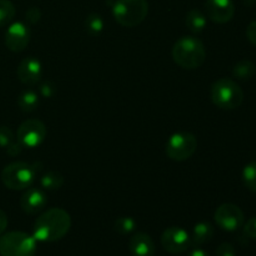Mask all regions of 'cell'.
<instances>
[{"label":"cell","mask_w":256,"mask_h":256,"mask_svg":"<svg viewBox=\"0 0 256 256\" xmlns=\"http://www.w3.org/2000/svg\"><path fill=\"white\" fill-rule=\"evenodd\" d=\"M72 228L69 212L60 208H52L40 215L34 225L35 240L42 242H54L62 239Z\"/></svg>","instance_id":"cell-1"},{"label":"cell","mask_w":256,"mask_h":256,"mask_svg":"<svg viewBox=\"0 0 256 256\" xmlns=\"http://www.w3.org/2000/svg\"><path fill=\"white\" fill-rule=\"evenodd\" d=\"M172 59L180 68L186 70L199 69L206 60V50L198 38L182 36L172 48Z\"/></svg>","instance_id":"cell-2"},{"label":"cell","mask_w":256,"mask_h":256,"mask_svg":"<svg viewBox=\"0 0 256 256\" xmlns=\"http://www.w3.org/2000/svg\"><path fill=\"white\" fill-rule=\"evenodd\" d=\"M149 14L148 0H116L112 15L122 26L135 28L142 24Z\"/></svg>","instance_id":"cell-3"},{"label":"cell","mask_w":256,"mask_h":256,"mask_svg":"<svg viewBox=\"0 0 256 256\" xmlns=\"http://www.w3.org/2000/svg\"><path fill=\"white\" fill-rule=\"evenodd\" d=\"M212 100L218 108L224 110H234L242 106L244 102V92L232 79L222 78L216 80L212 86Z\"/></svg>","instance_id":"cell-4"},{"label":"cell","mask_w":256,"mask_h":256,"mask_svg":"<svg viewBox=\"0 0 256 256\" xmlns=\"http://www.w3.org/2000/svg\"><path fill=\"white\" fill-rule=\"evenodd\" d=\"M36 240L22 232H12L0 236L2 256H35Z\"/></svg>","instance_id":"cell-5"},{"label":"cell","mask_w":256,"mask_h":256,"mask_svg":"<svg viewBox=\"0 0 256 256\" xmlns=\"http://www.w3.org/2000/svg\"><path fill=\"white\" fill-rule=\"evenodd\" d=\"M35 170L32 165L15 162L6 165L2 172V182L10 190H25L32 185Z\"/></svg>","instance_id":"cell-6"},{"label":"cell","mask_w":256,"mask_h":256,"mask_svg":"<svg viewBox=\"0 0 256 256\" xmlns=\"http://www.w3.org/2000/svg\"><path fill=\"white\" fill-rule=\"evenodd\" d=\"M198 140L192 132H176L166 142V155L174 162H185L195 154Z\"/></svg>","instance_id":"cell-7"},{"label":"cell","mask_w":256,"mask_h":256,"mask_svg":"<svg viewBox=\"0 0 256 256\" xmlns=\"http://www.w3.org/2000/svg\"><path fill=\"white\" fill-rule=\"evenodd\" d=\"M48 130L42 122L38 119H29L22 122L18 129V142L24 148H38L44 142Z\"/></svg>","instance_id":"cell-8"},{"label":"cell","mask_w":256,"mask_h":256,"mask_svg":"<svg viewBox=\"0 0 256 256\" xmlns=\"http://www.w3.org/2000/svg\"><path fill=\"white\" fill-rule=\"evenodd\" d=\"M162 245L170 254L179 255L189 249L192 245V238L182 228L172 226L162 232Z\"/></svg>","instance_id":"cell-9"},{"label":"cell","mask_w":256,"mask_h":256,"mask_svg":"<svg viewBox=\"0 0 256 256\" xmlns=\"http://www.w3.org/2000/svg\"><path fill=\"white\" fill-rule=\"evenodd\" d=\"M215 222L225 232H236L244 224V212L238 205L222 204L215 212Z\"/></svg>","instance_id":"cell-10"},{"label":"cell","mask_w":256,"mask_h":256,"mask_svg":"<svg viewBox=\"0 0 256 256\" xmlns=\"http://www.w3.org/2000/svg\"><path fill=\"white\" fill-rule=\"evenodd\" d=\"M30 42V30L24 22H14L5 32V45L12 52H22Z\"/></svg>","instance_id":"cell-11"},{"label":"cell","mask_w":256,"mask_h":256,"mask_svg":"<svg viewBox=\"0 0 256 256\" xmlns=\"http://www.w3.org/2000/svg\"><path fill=\"white\" fill-rule=\"evenodd\" d=\"M205 12L212 22L226 24L234 18L235 5L232 0H206Z\"/></svg>","instance_id":"cell-12"},{"label":"cell","mask_w":256,"mask_h":256,"mask_svg":"<svg viewBox=\"0 0 256 256\" xmlns=\"http://www.w3.org/2000/svg\"><path fill=\"white\" fill-rule=\"evenodd\" d=\"M42 75V62L35 58L29 56L20 62L18 68V78L25 85H35L40 82Z\"/></svg>","instance_id":"cell-13"},{"label":"cell","mask_w":256,"mask_h":256,"mask_svg":"<svg viewBox=\"0 0 256 256\" xmlns=\"http://www.w3.org/2000/svg\"><path fill=\"white\" fill-rule=\"evenodd\" d=\"M48 204V198L45 192L40 189H29L20 199V206L22 212L29 215L42 212Z\"/></svg>","instance_id":"cell-14"},{"label":"cell","mask_w":256,"mask_h":256,"mask_svg":"<svg viewBox=\"0 0 256 256\" xmlns=\"http://www.w3.org/2000/svg\"><path fill=\"white\" fill-rule=\"evenodd\" d=\"M129 249L132 256H154L156 250L154 240L145 232H136L132 235L129 242Z\"/></svg>","instance_id":"cell-15"},{"label":"cell","mask_w":256,"mask_h":256,"mask_svg":"<svg viewBox=\"0 0 256 256\" xmlns=\"http://www.w3.org/2000/svg\"><path fill=\"white\" fill-rule=\"evenodd\" d=\"M214 238V228L209 222H202L195 225L194 232H192V244L194 246H202L212 242Z\"/></svg>","instance_id":"cell-16"},{"label":"cell","mask_w":256,"mask_h":256,"mask_svg":"<svg viewBox=\"0 0 256 256\" xmlns=\"http://www.w3.org/2000/svg\"><path fill=\"white\" fill-rule=\"evenodd\" d=\"M186 25L192 32H202L206 26V15L202 14L200 10L192 9L186 15Z\"/></svg>","instance_id":"cell-17"},{"label":"cell","mask_w":256,"mask_h":256,"mask_svg":"<svg viewBox=\"0 0 256 256\" xmlns=\"http://www.w3.org/2000/svg\"><path fill=\"white\" fill-rule=\"evenodd\" d=\"M256 74V66L254 62H249V60H242V62H238L232 69V75L236 79L246 82L250 80Z\"/></svg>","instance_id":"cell-18"},{"label":"cell","mask_w":256,"mask_h":256,"mask_svg":"<svg viewBox=\"0 0 256 256\" xmlns=\"http://www.w3.org/2000/svg\"><path fill=\"white\" fill-rule=\"evenodd\" d=\"M18 105H19L20 110L24 112H32L36 110L38 105H39V98L34 92H24L18 99Z\"/></svg>","instance_id":"cell-19"},{"label":"cell","mask_w":256,"mask_h":256,"mask_svg":"<svg viewBox=\"0 0 256 256\" xmlns=\"http://www.w3.org/2000/svg\"><path fill=\"white\" fill-rule=\"evenodd\" d=\"M64 185V176L58 172H49L42 178V186L44 189L54 192Z\"/></svg>","instance_id":"cell-20"},{"label":"cell","mask_w":256,"mask_h":256,"mask_svg":"<svg viewBox=\"0 0 256 256\" xmlns=\"http://www.w3.org/2000/svg\"><path fill=\"white\" fill-rule=\"evenodd\" d=\"M15 12L16 10L10 0H0V28L10 24L14 19Z\"/></svg>","instance_id":"cell-21"},{"label":"cell","mask_w":256,"mask_h":256,"mask_svg":"<svg viewBox=\"0 0 256 256\" xmlns=\"http://www.w3.org/2000/svg\"><path fill=\"white\" fill-rule=\"evenodd\" d=\"M86 32L92 36H98L104 30V20L99 14H90L85 20Z\"/></svg>","instance_id":"cell-22"},{"label":"cell","mask_w":256,"mask_h":256,"mask_svg":"<svg viewBox=\"0 0 256 256\" xmlns=\"http://www.w3.org/2000/svg\"><path fill=\"white\" fill-rule=\"evenodd\" d=\"M114 229L120 235H130L136 229V222L130 216H122L115 222Z\"/></svg>","instance_id":"cell-23"},{"label":"cell","mask_w":256,"mask_h":256,"mask_svg":"<svg viewBox=\"0 0 256 256\" xmlns=\"http://www.w3.org/2000/svg\"><path fill=\"white\" fill-rule=\"evenodd\" d=\"M242 180L250 192H256V162H250L244 168Z\"/></svg>","instance_id":"cell-24"},{"label":"cell","mask_w":256,"mask_h":256,"mask_svg":"<svg viewBox=\"0 0 256 256\" xmlns=\"http://www.w3.org/2000/svg\"><path fill=\"white\" fill-rule=\"evenodd\" d=\"M14 142V134L8 126H0V148L6 149L10 144Z\"/></svg>","instance_id":"cell-25"},{"label":"cell","mask_w":256,"mask_h":256,"mask_svg":"<svg viewBox=\"0 0 256 256\" xmlns=\"http://www.w3.org/2000/svg\"><path fill=\"white\" fill-rule=\"evenodd\" d=\"M216 256H236L235 248L229 242H222L216 250Z\"/></svg>","instance_id":"cell-26"},{"label":"cell","mask_w":256,"mask_h":256,"mask_svg":"<svg viewBox=\"0 0 256 256\" xmlns=\"http://www.w3.org/2000/svg\"><path fill=\"white\" fill-rule=\"evenodd\" d=\"M244 234L250 239L256 240V218H252L245 224Z\"/></svg>","instance_id":"cell-27"},{"label":"cell","mask_w":256,"mask_h":256,"mask_svg":"<svg viewBox=\"0 0 256 256\" xmlns=\"http://www.w3.org/2000/svg\"><path fill=\"white\" fill-rule=\"evenodd\" d=\"M42 18V12L39 8H30L26 12V19L30 24H36Z\"/></svg>","instance_id":"cell-28"},{"label":"cell","mask_w":256,"mask_h":256,"mask_svg":"<svg viewBox=\"0 0 256 256\" xmlns=\"http://www.w3.org/2000/svg\"><path fill=\"white\" fill-rule=\"evenodd\" d=\"M40 92L44 98H52L55 94V86L52 82H45L40 88Z\"/></svg>","instance_id":"cell-29"},{"label":"cell","mask_w":256,"mask_h":256,"mask_svg":"<svg viewBox=\"0 0 256 256\" xmlns=\"http://www.w3.org/2000/svg\"><path fill=\"white\" fill-rule=\"evenodd\" d=\"M22 148H24V146H22V145L20 144L19 142H12V144H10L9 146L6 148V152H8V154L12 155V156H16V155L22 154Z\"/></svg>","instance_id":"cell-30"},{"label":"cell","mask_w":256,"mask_h":256,"mask_svg":"<svg viewBox=\"0 0 256 256\" xmlns=\"http://www.w3.org/2000/svg\"><path fill=\"white\" fill-rule=\"evenodd\" d=\"M246 35H248V39H249V42L256 46V22H252V24L248 26Z\"/></svg>","instance_id":"cell-31"},{"label":"cell","mask_w":256,"mask_h":256,"mask_svg":"<svg viewBox=\"0 0 256 256\" xmlns=\"http://www.w3.org/2000/svg\"><path fill=\"white\" fill-rule=\"evenodd\" d=\"M8 222H8L6 214H5V212H2V209H0V236H2V232L6 230Z\"/></svg>","instance_id":"cell-32"},{"label":"cell","mask_w":256,"mask_h":256,"mask_svg":"<svg viewBox=\"0 0 256 256\" xmlns=\"http://www.w3.org/2000/svg\"><path fill=\"white\" fill-rule=\"evenodd\" d=\"M188 256H210V255L208 254V252H205V250L195 249V250H192V252H190V254L188 255Z\"/></svg>","instance_id":"cell-33"},{"label":"cell","mask_w":256,"mask_h":256,"mask_svg":"<svg viewBox=\"0 0 256 256\" xmlns=\"http://www.w3.org/2000/svg\"><path fill=\"white\" fill-rule=\"evenodd\" d=\"M242 2H244V4L249 8H252L256 5V0H242Z\"/></svg>","instance_id":"cell-34"}]
</instances>
